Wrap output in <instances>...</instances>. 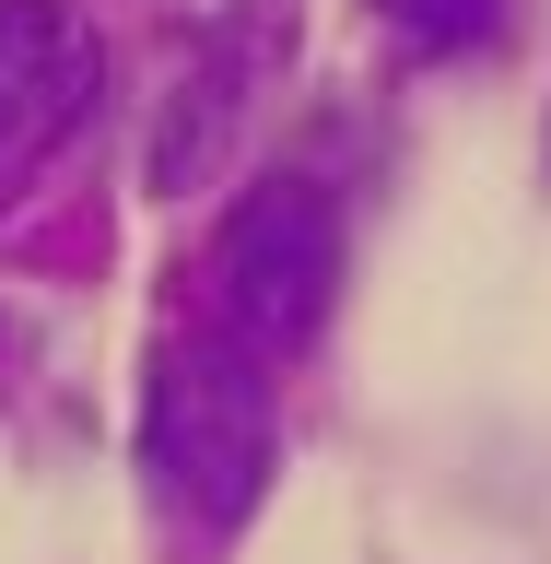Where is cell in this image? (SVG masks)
I'll use <instances>...</instances> for the list:
<instances>
[{
    "mask_svg": "<svg viewBox=\"0 0 551 564\" xmlns=\"http://www.w3.org/2000/svg\"><path fill=\"white\" fill-rule=\"evenodd\" d=\"M106 47L70 0H0V200L95 118Z\"/></svg>",
    "mask_w": 551,
    "mask_h": 564,
    "instance_id": "obj_3",
    "label": "cell"
},
{
    "mask_svg": "<svg viewBox=\"0 0 551 564\" xmlns=\"http://www.w3.org/2000/svg\"><path fill=\"white\" fill-rule=\"evenodd\" d=\"M271 365L223 329H188V341L153 352V400H141V470H153V506L188 529H235L258 494H271Z\"/></svg>",
    "mask_w": 551,
    "mask_h": 564,
    "instance_id": "obj_1",
    "label": "cell"
},
{
    "mask_svg": "<svg viewBox=\"0 0 551 564\" xmlns=\"http://www.w3.org/2000/svg\"><path fill=\"white\" fill-rule=\"evenodd\" d=\"M200 282H211V329L223 341H246L258 365L306 352L329 329V306H341V200L317 176H258L223 212Z\"/></svg>",
    "mask_w": 551,
    "mask_h": 564,
    "instance_id": "obj_2",
    "label": "cell"
},
{
    "mask_svg": "<svg viewBox=\"0 0 551 564\" xmlns=\"http://www.w3.org/2000/svg\"><path fill=\"white\" fill-rule=\"evenodd\" d=\"M246 118V35H223V47H200V59L165 83V118H153V188H200L211 165H223V141H235Z\"/></svg>",
    "mask_w": 551,
    "mask_h": 564,
    "instance_id": "obj_4",
    "label": "cell"
},
{
    "mask_svg": "<svg viewBox=\"0 0 551 564\" xmlns=\"http://www.w3.org/2000/svg\"><path fill=\"white\" fill-rule=\"evenodd\" d=\"M364 12H376L399 47H434V59H447V47H493L517 0H364Z\"/></svg>",
    "mask_w": 551,
    "mask_h": 564,
    "instance_id": "obj_5",
    "label": "cell"
},
{
    "mask_svg": "<svg viewBox=\"0 0 551 564\" xmlns=\"http://www.w3.org/2000/svg\"><path fill=\"white\" fill-rule=\"evenodd\" d=\"M0 365H12V329H0Z\"/></svg>",
    "mask_w": 551,
    "mask_h": 564,
    "instance_id": "obj_6",
    "label": "cell"
}]
</instances>
